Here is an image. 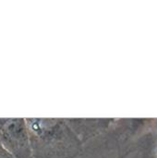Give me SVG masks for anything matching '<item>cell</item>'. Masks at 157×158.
<instances>
[{
    "label": "cell",
    "mask_w": 157,
    "mask_h": 158,
    "mask_svg": "<svg viewBox=\"0 0 157 158\" xmlns=\"http://www.w3.org/2000/svg\"><path fill=\"white\" fill-rule=\"evenodd\" d=\"M0 158H14L0 143Z\"/></svg>",
    "instance_id": "obj_3"
},
{
    "label": "cell",
    "mask_w": 157,
    "mask_h": 158,
    "mask_svg": "<svg viewBox=\"0 0 157 158\" xmlns=\"http://www.w3.org/2000/svg\"><path fill=\"white\" fill-rule=\"evenodd\" d=\"M0 143L14 158H32L24 119H0Z\"/></svg>",
    "instance_id": "obj_2"
},
{
    "label": "cell",
    "mask_w": 157,
    "mask_h": 158,
    "mask_svg": "<svg viewBox=\"0 0 157 158\" xmlns=\"http://www.w3.org/2000/svg\"><path fill=\"white\" fill-rule=\"evenodd\" d=\"M32 158H73L81 141L64 119H25Z\"/></svg>",
    "instance_id": "obj_1"
}]
</instances>
